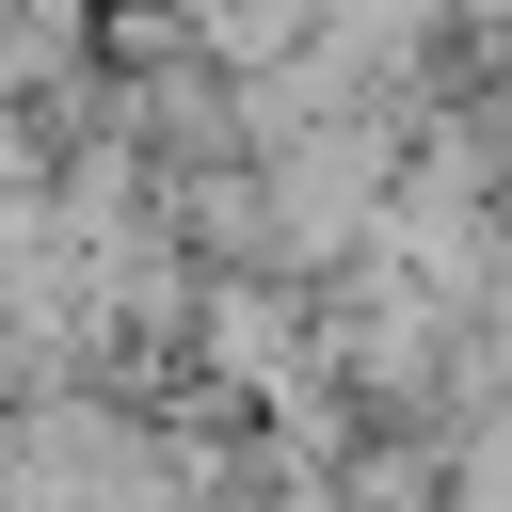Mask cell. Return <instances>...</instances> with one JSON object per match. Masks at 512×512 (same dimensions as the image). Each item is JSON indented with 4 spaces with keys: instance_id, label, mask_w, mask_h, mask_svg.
<instances>
[{
    "instance_id": "obj_1",
    "label": "cell",
    "mask_w": 512,
    "mask_h": 512,
    "mask_svg": "<svg viewBox=\"0 0 512 512\" xmlns=\"http://www.w3.org/2000/svg\"><path fill=\"white\" fill-rule=\"evenodd\" d=\"M160 464L144 400H96V384H16L0 400V512H96Z\"/></svg>"
},
{
    "instance_id": "obj_2",
    "label": "cell",
    "mask_w": 512,
    "mask_h": 512,
    "mask_svg": "<svg viewBox=\"0 0 512 512\" xmlns=\"http://www.w3.org/2000/svg\"><path fill=\"white\" fill-rule=\"evenodd\" d=\"M432 512H512V400L464 416V448L432 464Z\"/></svg>"
}]
</instances>
